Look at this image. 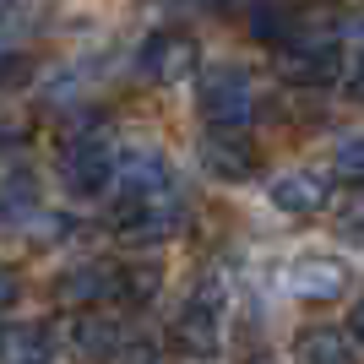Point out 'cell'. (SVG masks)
<instances>
[{"mask_svg": "<svg viewBox=\"0 0 364 364\" xmlns=\"http://www.w3.org/2000/svg\"><path fill=\"white\" fill-rule=\"evenodd\" d=\"M71 348L82 353V359H114V353H120V321L104 316V310H76Z\"/></svg>", "mask_w": 364, "mask_h": 364, "instance_id": "4fadbf2b", "label": "cell"}, {"mask_svg": "<svg viewBox=\"0 0 364 364\" xmlns=\"http://www.w3.org/2000/svg\"><path fill=\"white\" fill-rule=\"evenodd\" d=\"M337 228H343L348 240H364V191H359L353 201H343V207H337Z\"/></svg>", "mask_w": 364, "mask_h": 364, "instance_id": "e0dca14e", "label": "cell"}, {"mask_svg": "<svg viewBox=\"0 0 364 364\" xmlns=\"http://www.w3.org/2000/svg\"><path fill=\"white\" fill-rule=\"evenodd\" d=\"M196 114L207 131H245L256 120V82L240 65H213L196 87Z\"/></svg>", "mask_w": 364, "mask_h": 364, "instance_id": "6da1fadb", "label": "cell"}, {"mask_svg": "<svg viewBox=\"0 0 364 364\" xmlns=\"http://www.w3.org/2000/svg\"><path fill=\"white\" fill-rule=\"evenodd\" d=\"M109 364H164V348L158 343H120V353Z\"/></svg>", "mask_w": 364, "mask_h": 364, "instance_id": "ac0fdd59", "label": "cell"}, {"mask_svg": "<svg viewBox=\"0 0 364 364\" xmlns=\"http://www.w3.org/2000/svg\"><path fill=\"white\" fill-rule=\"evenodd\" d=\"M294 364H359V359H353L348 332H337V326H304L299 348H294Z\"/></svg>", "mask_w": 364, "mask_h": 364, "instance_id": "5bb4252c", "label": "cell"}, {"mask_svg": "<svg viewBox=\"0 0 364 364\" xmlns=\"http://www.w3.org/2000/svg\"><path fill=\"white\" fill-rule=\"evenodd\" d=\"M343 87H348V98H359V104H364V49L348 60V71H343Z\"/></svg>", "mask_w": 364, "mask_h": 364, "instance_id": "d6986e66", "label": "cell"}, {"mask_svg": "<svg viewBox=\"0 0 364 364\" xmlns=\"http://www.w3.org/2000/svg\"><path fill=\"white\" fill-rule=\"evenodd\" d=\"M256 164H261V152L245 131H207V136H201V168L218 174V180L240 185V180L256 174Z\"/></svg>", "mask_w": 364, "mask_h": 364, "instance_id": "ba28073f", "label": "cell"}, {"mask_svg": "<svg viewBox=\"0 0 364 364\" xmlns=\"http://www.w3.org/2000/svg\"><path fill=\"white\" fill-rule=\"evenodd\" d=\"M348 337H353V343H364V299L353 304V316H348Z\"/></svg>", "mask_w": 364, "mask_h": 364, "instance_id": "44dd1931", "label": "cell"}, {"mask_svg": "<svg viewBox=\"0 0 364 364\" xmlns=\"http://www.w3.org/2000/svg\"><path fill=\"white\" fill-rule=\"evenodd\" d=\"M168 191V158L158 147H120L114 152V174H109V191L104 196L114 207H131L141 196H158Z\"/></svg>", "mask_w": 364, "mask_h": 364, "instance_id": "3957f363", "label": "cell"}, {"mask_svg": "<svg viewBox=\"0 0 364 364\" xmlns=\"http://www.w3.org/2000/svg\"><path fill=\"white\" fill-rule=\"evenodd\" d=\"M332 180L364 185V136H353V141H343V147H337V158H332Z\"/></svg>", "mask_w": 364, "mask_h": 364, "instance_id": "9a60e30c", "label": "cell"}, {"mask_svg": "<svg viewBox=\"0 0 364 364\" xmlns=\"http://www.w3.org/2000/svg\"><path fill=\"white\" fill-rule=\"evenodd\" d=\"M55 359V337L44 321H11L0 326V364H49Z\"/></svg>", "mask_w": 364, "mask_h": 364, "instance_id": "7c38bea8", "label": "cell"}, {"mask_svg": "<svg viewBox=\"0 0 364 364\" xmlns=\"http://www.w3.org/2000/svg\"><path fill=\"white\" fill-rule=\"evenodd\" d=\"M114 152H120V147H114L98 125L71 131L65 158H60V174H65V185H71V196H104L109 174H114Z\"/></svg>", "mask_w": 364, "mask_h": 364, "instance_id": "7a4b0ae2", "label": "cell"}, {"mask_svg": "<svg viewBox=\"0 0 364 364\" xmlns=\"http://www.w3.org/2000/svg\"><path fill=\"white\" fill-rule=\"evenodd\" d=\"M55 299L65 310H98V304H120L125 299V267L109 261H82L55 283Z\"/></svg>", "mask_w": 364, "mask_h": 364, "instance_id": "8992f818", "label": "cell"}, {"mask_svg": "<svg viewBox=\"0 0 364 364\" xmlns=\"http://www.w3.org/2000/svg\"><path fill=\"white\" fill-rule=\"evenodd\" d=\"M16 294H22V277H16L11 267H0V310H6V304H16Z\"/></svg>", "mask_w": 364, "mask_h": 364, "instance_id": "ffe728a7", "label": "cell"}, {"mask_svg": "<svg viewBox=\"0 0 364 364\" xmlns=\"http://www.w3.org/2000/svg\"><path fill=\"white\" fill-rule=\"evenodd\" d=\"M272 207L283 218H316L326 201H332V191H326V180L321 174H310V168H294V174H283V180H272Z\"/></svg>", "mask_w": 364, "mask_h": 364, "instance_id": "8fae6325", "label": "cell"}, {"mask_svg": "<svg viewBox=\"0 0 364 364\" xmlns=\"http://www.w3.org/2000/svg\"><path fill=\"white\" fill-rule=\"evenodd\" d=\"M168 343H174V353H191V359H213L218 343H223V332H218V304L191 299V304L180 310V321L168 326Z\"/></svg>", "mask_w": 364, "mask_h": 364, "instance_id": "9c48e42d", "label": "cell"}, {"mask_svg": "<svg viewBox=\"0 0 364 364\" xmlns=\"http://www.w3.org/2000/svg\"><path fill=\"white\" fill-rule=\"evenodd\" d=\"M180 218H185V201L174 191H158V196H141L131 207H114V234L125 245H158L180 228Z\"/></svg>", "mask_w": 364, "mask_h": 364, "instance_id": "277c9868", "label": "cell"}, {"mask_svg": "<svg viewBox=\"0 0 364 364\" xmlns=\"http://www.w3.org/2000/svg\"><path fill=\"white\" fill-rule=\"evenodd\" d=\"M196 65H201V44L180 28H158L136 55V71L147 76V82H164V87L168 82H185Z\"/></svg>", "mask_w": 364, "mask_h": 364, "instance_id": "5b68a950", "label": "cell"}, {"mask_svg": "<svg viewBox=\"0 0 364 364\" xmlns=\"http://www.w3.org/2000/svg\"><path fill=\"white\" fill-rule=\"evenodd\" d=\"M158 289V267H125V299L120 304H147Z\"/></svg>", "mask_w": 364, "mask_h": 364, "instance_id": "2e32d148", "label": "cell"}, {"mask_svg": "<svg viewBox=\"0 0 364 364\" xmlns=\"http://www.w3.org/2000/svg\"><path fill=\"white\" fill-rule=\"evenodd\" d=\"M283 76H289V82H304V87H321V82L343 76V55H337L332 38H316V44H299V38H294V44L283 49Z\"/></svg>", "mask_w": 364, "mask_h": 364, "instance_id": "30bf717a", "label": "cell"}, {"mask_svg": "<svg viewBox=\"0 0 364 364\" xmlns=\"http://www.w3.org/2000/svg\"><path fill=\"white\" fill-rule=\"evenodd\" d=\"M283 289H289L294 299L326 304V299H337V294L348 289V267L337 256H299V261L283 267Z\"/></svg>", "mask_w": 364, "mask_h": 364, "instance_id": "52a82bcc", "label": "cell"}]
</instances>
